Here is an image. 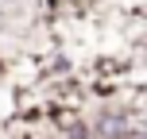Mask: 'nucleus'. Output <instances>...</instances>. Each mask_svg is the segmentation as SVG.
Here are the masks:
<instances>
[{
  "label": "nucleus",
  "instance_id": "1",
  "mask_svg": "<svg viewBox=\"0 0 147 139\" xmlns=\"http://www.w3.org/2000/svg\"><path fill=\"white\" fill-rule=\"evenodd\" d=\"M93 132H97V139H128L132 135V116L124 108H105L97 116Z\"/></svg>",
  "mask_w": 147,
  "mask_h": 139
},
{
  "label": "nucleus",
  "instance_id": "2",
  "mask_svg": "<svg viewBox=\"0 0 147 139\" xmlns=\"http://www.w3.org/2000/svg\"><path fill=\"white\" fill-rule=\"evenodd\" d=\"M70 139H89V132H85V124H74V128H70Z\"/></svg>",
  "mask_w": 147,
  "mask_h": 139
}]
</instances>
